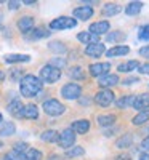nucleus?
I'll list each match as a JSON object with an SVG mask.
<instances>
[{
	"label": "nucleus",
	"mask_w": 149,
	"mask_h": 160,
	"mask_svg": "<svg viewBox=\"0 0 149 160\" xmlns=\"http://www.w3.org/2000/svg\"><path fill=\"white\" fill-rule=\"evenodd\" d=\"M119 82H120V80H119V77H117L116 74H107V75L100 77V80H98V85H100L103 90H107V88H111V87L117 85Z\"/></svg>",
	"instance_id": "obj_10"
},
{
	"label": "nucleus",
	"mask_w": 149,
	"mask_h": 160,
	"mask_svg": "<svg viewBox=\"0 0 149 160\" xmlns=\"http://www.w3.org/2000/svg\"><path fill=\"white\" fill-rule=\"evenodd\" d=\"M61 77V69H56V68H53V66L47 64L44 66L42 69H40V82H47V83H55L58 82Z\"/></svg>",
	"instance_id": "obj_2"
},
{
	"label": "nucleus",
	"mask_w": 149,
	"mask_h": 160,
	"mask_svg": "<svg viewBox=\"0 0 149 160\" xmlns=\"http://www.w3.org/2000/svg\"><path fill=\"white\" fill-rule=\"evenodd\" d=\"M16 131V127L13 122H2L0 123V136H11Z\"/></svg>",
	"instance_id": "obj_21"
},
{
	"label": "nucleus",
	"mask_w": 149,
	"mask_h": 160,
	"mask_svg": "<svg viewBox=\"0 0 149 160\" xmlns=\"http://www.w3.org/2000/svg\"><path fill=\"white\" fill-rule=\"evenodd\" d=\"M19 5H21L19 2H8V8H10V10H18Z\"/></svg>",
	"instance_id": "obj_43"
},
{
	"label": "nucleus",
	"mask_w": 149,
	"mask_h": 160,
	"mask_svg": "<svg viewBox=\"0 0 149 160\" xmlns=\"http://www.w3.org/2000/svg\"><path fill=\"white\" fill-rule=\"evenodd\" d=\"M13 151H16L19 154H24V152H28V144H26V142H16Z\"/></svg>",
	"instance_id": "obj_38"
},
{
	"label": "nucleus",
	"mask_w": 149,
	"mask_h": 160,
	"mask_svg": "<svg viewBox=\"0 0 149 160\" xmlns=\"http://www.w3.org/2000/svg\"><path fill=\"white\" fill-rule=\"evenodd\" d=\"M50 35V31L44 29V28H37L34 31H31V34L28 35L31 40H39V38H44V37H48Z\"/></svg>",
	"instance_id": "obj_26"
},
{
	"label": "nucleus",
	"mask_w": 149,
	"mask_h": 160,
	"mask_svg": "<svg viewBox=\"0 0 149 160\" xmlns=\"http://www.w3.org/2000/svg\"><path fill=\"white\" fill-rule=\"evenodd\" d=\"M3 78H5V74H3L2 71H0V82H3Z\"/></svg>",
	"instance_id": "obj_44"
},
{
	"label": "nucleus",
	"mask_w": 149,
	"mask_h": 160,
	"mask_svg": "<svg viewBox=\"0 0 149 160\" xmlns=\"http://www.w3.org/2000/svg\"><path fill=\"white\" fill-rule=\"evenodd\" d=\"M128 51L130 48L127 45H116L112 48H109L106 51V55L109 56V58H117V56H124V55H128Z\"/></svg>",
	"instance_id": "obj_14"
},
{
	"label": "nucleus",
	"mask_w": 149,
	"mask_h": 160,
	"mask_svg": "<svg viewBox=\"0 0 149 160\" xmlns=\"http://www.w3.org/2000/svg\"><path fill=\"white\" fill-rule=\"evenodd\" d=\"M19 91L26 98H34L42 91V82H40V78L35 77V75H31V74L24 75L19 80Z\"/></svg>",
	"instance_id": "obj_1"
},
{
	"label": "nucleus",
	"mask_w": 149,
	"mask_h": 160,
	"mask_svg": "<svg viewBox=\"0 0 149 160\" xmlns=\"http://www.w3.org/2000/svg\"><path fill=\"white\" fill-rule=\"evenodd\" d=\"M50 50L58 51V53H64L66 51V47L64 45H59V42H53V43H50Z\"/></svg>",
	"instance_id": "obj_37"
},
{
	"label": "nucleus",
	"mask_w": 149,
	"mask_h": 160,
	"mask_svg": "<svg viewBox=\"0 0 149 160\" xmlns=\"http://www.w3.org/2000/svg\"><path fill=\"white\" fill-rule=\"evenodd\" d=\"M140 55L149 59V45H147V47H143V48L140 50Z\"/></svg>",
	"instance_id": "obj_40"
},
{
	"label": "nucleus",
	"mask_w": 149,
	"mask_h": 160,
	"mask_svg": "<svg viewBox=\"0 0 149 160\" xmlns=\"http://www.w3.org/2000/svg\"><path fill=\"white\" fill-rule=\"evenodd\" d=\"M69 75H71L72 78H75V80H84V78H85V74H84L82 68H79V66L69 69Z\"/></svg>",
	"instance_id": "obj_34"
},
{
	"label": "nucleus",
	"mask_w": 149,
	"mask_h": 160,
	"mask_svg": "<svg viewBox=\"0 0 149 160\" xmlns=\"http://www.w3.org/2000/svg\"><path fill=\"white\" fill-rule=\"evenodd\" d=\"M23 111H24V106L19 99H15L8 104V112L13 117H23Z\"/></svg>",
	"instance_id": "obj_17"
},
{
	"label": "nucleus",
	"mask_w": 149,
	"mask_h": 160,
	"mask_svg": "<svg viewBox=\"0 0 149 160\" xmlns=\"http://www.w3.org/2000/svg\"><path fill=\"white\" fill-rule=\"evenodd\" d=\"M58 131H55V130H47V131H44L42 133V141H47V142H55V141H58Z\"/></svg>",
	"instance_id": "obj_32"
},
{
	"label": "nucleus",
	"mask_w": 149,
	"mask_h": 160,
	"mask_svg": "<svg viewBox=\"0 0 149 160\" xmlns=\"http://www.w3.org/2000/svg\"><path fill=\"white\" fill-rule=\"evenodd\" d=\"M50 160H59V157H58V155H51Z\"/></svg>",
	"instance_id": "obj_45"
},
{
	"label": "nucleus",
	"mask_w": 149,
	"mask_h": 160,
	"mask_svg": "<svg viewBox=\"0 0 149 160\" xmlns=\"http://www.w3.org/2000/svg\"><path fill=\"white\" fill-rule=\"evenodd\" d=\"M44 111H45V114H48L51 117H56V115H61L66 111V108L58 99H47L44 102Z\"/></svg>",
	"instance_id": "obj_4"
},
{
	"label": "nucleus",
	"mask_w": 149,
	"mask_h": 160,
	"mask_svg": "<svg viewBox=\"0 0 149 160\" xmlns=\"http://www.w3.org/2000/svg\"><path fill=\"white\" fill-rule=\"evenodd\" d=\"M147 120H149V109L147 111H141L138 115H135L131 122H133V125H143V123L147 122Z\"/></svg>",
	"instance_id": "obj_31"
},
{
	"label": "nucleus",
	"mask_w": 149,
	"mask_h": 160,
	"mask_svg": "<svg viewBox=\"0 0 149 160\" xmlns=\"http://www.w3.org/2000/svg\"><path fill=\"white\" fill-rule=\"evenodd\" d=\"M140 62L138 61H127V62H122V64H119V68H117V71L119 72H131V71H136V69H140Z\"/></svg>",
	"instance_id": "obj_20"
},
{
	"label": "nucleus",
	"mask_w": 149,
	"mask_h": 160,
	"mask_svg": "<svg viewBox=\"0 0 149 160\" xmlns=\"http://www.w3.org/2000/svg\"><path fill=\"white\" fill-rule=\"evenodd\" d=\"M138 38L140 40H144V42H149V24H144V26H141V28H140Z\"/></svg>",
	"instance_id": "obj_35"
},
{
	"label": "nucleus",
	"mask_w": 149,
	"mask_h": 160,
	"mask_svg": "<svg viewBox=\"0 0 149 160\" xmlns=\"http://www.w3.org/2000/svg\"><path fill=\"white\" fill-rule=\"evenodd\" d=\"M24 160H42V152L37 149H28L24 154Z\"/></svg>",
	"instance_id": "obj_33"
},
{
	"label": "nucleus",
	"mask_w": 149,
	"mask_h": 160,
	"mask_svg": "<svg viewBox=\"0 0 149 160\" xmlns=\"http://www.w3.org/2000/svg\"><path fill=\"white\" fill-rule=\"evenodd\" d=\"M61 95H63L64 99H69V101L79 99L80 95H82V88H80V85H77V83H67L61 88Z\"/></svg>",
	"instance_id": "obj_5"
},
{
	"label": "nucleus",
	"mask_w": 149,
	"mask_h": 160,
	"mask_svg": "<svg viewBox=\"0 0 149 160\" xmlns=\"http://www.w3.org/2000/svg\"><path fill=\"white\" fill-rule=\"evenodd\" d=\"M0 123H2V114H0Z\"/></svg>",
	"instance_id": "obj_46"
},
{
	"label": "nucleus",
	"mask_w": 149,
	"mask_h": 160,
	"mask_svg": "<svg viewBox=\"0 0 149 160\" xmlns=\"http://www.w3.org/2000/svg\"><path fill=\"white\" fill-rule=\"evenodd\" d=\"M141 148L146 151V154L149 152V136H147L146 139H143V142H141Z\"/></svg>",
	"instance_id": "obj_42"
},
{
	"label": "nucleus",
	"mask_w": 149,
	"mask_h": 160,
	"mask_svg": "<svg viewBox=\"0 0 149 160\" xmlns=\"http://www.w3.org/2000/svg\"><path fill=\"white\" fill-rule=\"evenodd\" d=\"M93 16V8L88 7V5H84V7H79L74 10V19L79 18V19H82V21H87Z\"/></svg>",
	"instance_id": "obj_12"
},
{
	"label": "nucleus",
	"mask_w": 149,
	"mask_h": 160,
	"mask_svg": "<svg viewBox=\"0 0 149 160\" xmlns=\"http://www.w3.org/2000/svg\"><path fill=\"white\" fill-rule=\"evenodd\" d=\"M95 102L101 108H107L114 102V93L111 90H100L96 95H95Z\"/></svg>",
	"instance_id": "obj_6"
},
{
	"label": "nucleus",
	"mask_w": 149,
	"mask_h": 160,
	"mask_svg": "<svg viewBox=\"0 0 149 160\" xmlns=\"http://www.w3.org/2000/svg\"><path fill=\"white\" fill-rule=\"evenodd\" d=\"M18 28H19V31H21L23 34L31 32L32 28H34V18H31V16H23V18L18 21Z\"/></svg>",
	"instance_id": "obj_15"
},
{
	"label": "nucleus",
	"mask_w": 149,
	"mask_h": 160,
	"mask_svg": "<svg viewBox=\"0 0 149 160\" xmlns=\"http://www.w3.org/2000/svg\"><path fill=\"white\" fill-rule=\"evenodd\" d=\"M85 154V149L82 148V146H72V148H69L66 151V157L69 158H74V157H80Z\"/></svg>",
	"instance_id": "obj_29"
},
{
	"label": "nucleus",
	"mask_w": 149,
	"mask_h": 160,
	"mask_svg": "<svg viewBox=\"0 0 149 160\" xmlns=\"http://www.w3.org/2000/svg\"><path fill=\"white\" fill-rule=\"evenodd\" d=\"M23 117L31 118V120L37 118V117H39V109H37V106H35V104H28V106H24Z\"/></svg>",
	"instance_id": "obj_23"
},
{
	"label": "nucleus",
	"mask_w": 149,
	"mask_h": 160,
	"mask_svg": "<svg viewBox=\"0 0 149 160\" xmlns=\"http://www.w3.org/2000/svg\"><path fill=\"white\" fill-rule=\"evenodd\" d=\"M109 69H111L109 62H95L90 66V74L93 77H103L109 74Z\"/></svg>",
	"instance_id": "obj_8"
},
{
	"label": "nucleus",
	"mask_w": 149,
	"mask_h": 160,
	"mask_svg": "<svg viewBox=\"0 0 149 160\" xmlns=\"http://www.w3.org/2000/svg\"><path fill=\"white\" fill-rule=\"evenodd\" d=\"M96 122H98V125H101V127H109V125H112V123L116 122V115H112V114L98 115Z\"/></svg>",
	"instance_id": "obj_27"
},
{
	"label": "nucleus",
	"mask_w": 149,
	"mask_h": 160,
	"mask_svg": "<svg viewBox=\"0 0 149 160\" xmlns=\"http://www.w3.org/2000/svg\"><path fill=\"white\" fill-rule=\"evenodd\" d=\"M71 130L74 133H79V135H85V133L90 130V122L88 120H77L71 125Z\"/></svg>",
	"instance_id": "obj_16"
},
{
	"label": "nucleus",
	"mask_w": 149,
	"mask_h": 160,
	"mask_svg": "<svg viewBox=\"0 0 149 160\" xmlns=\"http://www.w3.org/2000/svg\"><path fill=\"white\" fill-rule=\"evenodd\" d=\"M74 141H75V133L71 128H66L64 131L59 133V136H58V144L61 146V148H64V149L72 148Z\"/></svg>",
	"instance_id": "obj_7"
},
{
	"label": "nucleus",
	"mask_w": 149,
	"mask_h": 160,
	"mask_svg": "<svg viewBox=\"0 0 149 160\" xmlns=\"http://www.w3.org/2000/svg\"><path fill=\"white\" fill-rule=\"evenodd\" d=\"M104 51H106V48H104V43H101V42L93 43V45H87V48H85V53L90 58H98Z\"/></svg>",
	"instance_id": "obj_13"
},
{
	"label": "nucleus",
	"mask_w": 149,
	"mask_h": 160,
	"mask_svg": "<svg viewBox=\"0 0 149 160\" xmlns=\"http://www.w3.org/2000/svg\"><path fill=\"white\" fill-rule=\"evenodd\" d=\"M77 26V21L74 18H67V16H61L56 18L50 22V29L53 31H63V29H72Z\"/></svg>",
	"instance_id": "obj_3"
},
{
	"label": "nucleus",
	"mask_w": 149,
	"mask_h": 160,
	"mask_svg": "<svg viewBox=\"0 0 149 160\" xmlns=\"http://www.w3.org/2000/svg\"><path fill=\"white\" fill-rule=\"evenodd\" d=\"M135 82H140V78H138V77H130V78L124 80V85H131V83H135Z\"/></svg>",
	"instance_id": "obj_41"
},
{
	"label": "nucleus",
	"mask_w": 149,
	"mask_h": 160,
	"mask_svg": "<svg viewBox=\"0 0 149 160\" xmlns=\"http://www.w3.org/2000/svg\"><path fill=\"white\" fill-rule=\"evenodd\" d=\"M141 8H143V2H130L125 7V13L128 16H135V15H138V13L141 11Z\"/></svg>",
	"instance_id": "obj_24"
},
{
	"label": "nucleus",
	"mask_w": 149,
	"mask_h": 160,
	"mask_svg": "<svg viewBox=\"0 0 149 160\" xmlns=\"http://www.w3.org/2000/svg\"><path fill=\"white\" fill-rule=\"evenodd\" d=\"M5 61L7 62H28L31 61V56L29 55H7Z\"/></svg>",
	"instance_id": "obj_28"
},
{
	"label": "nucleus",
	"mask_w": 149,
	"mask_h": 160,
	"mask_svg": "<svg viewBox=\"0 0 149 160\" xmlns=\"http://www.w3.org/2000/svg\"><path fill=\"white\" fill-rule=\"evenodd\" d=\"M133 99L135 96H124V98H120L116 101V106L119 109H127V108H131V104H133Z\"/></svg>",
	"instance_id": "obj_30"
},
{
	"label": "nucleus",
	"mask_w": 149,
	"mask_h": 160,
	"mask_svg": "<svg viewBox=\"0 0 149 160\" xmlns=\"http://www.w3.org/2000/svg\"><path fill=\"white\" fill-rule=\"evenodd\" d=\"M131 108L138 109V111H147L149 109V95H147V93H143V95L135 96Z\"/></svg>",
	"instance_id": "obj_11"
},
{
	"label": "nucleus",
	"mask_w": 149,
	"mask_h": 160,
	"mask_svg": "<svg viewBox=\"0 0 149 160\" xmlns=\"http://www.w3.org/2000/svg\"><path fill=\"white\" fill-rule=\"evenodd\" d=\"M109 29H111V26H109V22H107V21H96V22H93L90 26L88 32H91V34L100 37L101 34H107V32H109Z\"/></svg>",
	"instance_id": "obj_9"
},
{
	"label": "nucleus",
	"mask_w": 149,
	"mask_h": 160,
	"mask_svg": "<svg viewBox=\"0 0 149 160\" xmlns=\"http://www.w3.org/2000/svg\"><path fill=\"white\" fill-rule=\"evenodd\" d=\"M77 38H79L82 43H88V45H93V43H98V42H100V37L95 35V34H91V32H80V34L77 35Z\"/></svg>",
	"instance_id": "obj_18"
},
{
	"label": "nucleus",
	"mask_w": 149,
	"mask_h": 160,
	"mask_svg": "<svg viewBox=\"0 0 149 160\" xmlns=\"http://www.w3.org/2000/svg\"><path fill=\"white\" fill-rule=\"evenodd\" d=\"M131 142H133V136L131 135H124V136H120L117 141H116V146L119 149H125V148H128V146H131Z\"/></svg>",
	"instance_id": "obj_25"
},
{
	"label": "nucleus",
	"mask_w": 149,
	"mask_h": 160,
	"mask_svg": "<svg viewBox=\"0 0 149 160\" xmlns=\"http://www.w3.org/2000/svg\"><path fill=\"white\" fill-rule=\"evenodd\" d=\"M125 34L124 32H120V31H111V32H107V35H106V40L109 43H119V42H122V40H125Z\"/></svg>",
	"instance_id": "obj_22"
},
{
	"label": "nucleus",
	"mask_w": 149,
	"mask_h": 160,
	"mask_svg": "<svg viewBox=\"0 0 149 160\" xmlns=\"http://www.w3.org/2000/svg\"><path fill=\"white\" fill-rule=\"evenodd\" d=\"M3 160H24V154H19L16 151H11V152L5 154V158Z\"/></svg>",
	"instance_id": "obj_36"
},
{
	"label": "nucleus",
	"mask_w": 149,
	"mask_h": 160,
	"mask_svg": "<svg viewBox=\"0 0 149 160\" xmlns=\"http://www.w3.org/2000/svg\"><path fill=\"white\" fill-rule=\"evenodd\" d=\"M122 11V7L119 3H106L103 7V15L104 16H116Z\"/></svg>",
	"instance_id": "obj_19"
},
{
	"label": "nucleus",
	"mask_w": 149,
	"mask_h": 160,
	"mask_svg": "<svg viewBox=\"0 0 149 160\" xmlns=\"http://www.w3.org/2000/svg\"><path fill=\"white\" fill-rule=\"evenodd\" d=\"M141 74H146V75H149V62H146V64H143V66H140V69H138Z\"/></svg>",
	"instance_id": "obj_39"
}]
</instances>
